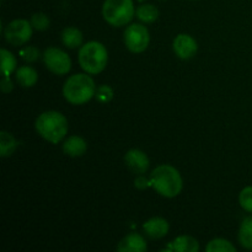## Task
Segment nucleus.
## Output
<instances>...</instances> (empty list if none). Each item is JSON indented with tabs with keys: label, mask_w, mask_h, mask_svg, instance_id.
Wrapping results in <instances>:
<instances>
[{
	"label": "nucleus",
	"mask_w": 252,
	"mask_h": 252,
	"mask_svg": "<svg viewBox=\"0 0 252 252\" xmlns=\"http://www.w3.org/2000/svg\"><path fill=\"white\" fill-rule=\"evenodd\" d=\"M150 186L162 197L174 198L179 196L184 187V181L179 170L171 165H160L150 175Z\"/></svg>",
	"instance_id": "obj_1"
},
{
	"label": "nucleus",
	"mask_w": 252,
	"mask_h": 252,
	"mask_svg": "<svg viewBox=\"0 0 252 252\" xmlns=\"http://www.w3.org/2000/svg\"><path fill=\"white\" fill-rule=\"evenodd\" d=\"M37 133L52 144H58L68 133V120L58 111H46L37 117L34 123Z\"/></svg>",
	"instance_id": "obj_2"
},
{
	"label": "nucleus",
	"mask_w": 252,
	"mask_h": 252,
	"mask_svg": "<svg viewBox=\"0 0 252 252\" xmlns=\"http://www.w3.org/2000/svg\"><path fill=\"white\" fill-rule=\"evenodd\" d=\"M63 95L71 105H84L96 95L95 81L88 74H74L64 83Z\"/></svg>",
	"instance_id": "obj_3"
},
{
	"label": "nucleus",
	"mask_w": 252,
	"mask_h": 252,
	"mask_svg": "<svg viewBox=\"0 0 252 252\" xmlns=\"http://www.w3.org/2000/svg\"><path fill=\"white\" fill-rule=\"evenodd\" d=\"M78 61L83 70L89 74H98L106 68L108 53L106 47L97 41L85 43L79 49Z\"/></svg>",
	"instance_id": "obj_4"
},
{
	"label": "nucleus",
	"mask_w": 252,
	"mask_h": 252,
	"mask_svg": "<svg viewBox=\"0 0 252 252\" xmlns=\"http://www.w3.org/2000/svg\"><path fill=\"white\" fill-rule=\"evenodd\" d=\"M135 15L133 0H105L102 5V16L106 22L115 27L125 26Z\"/></svg>",
	"instance_id": "obj_5"
},
{
	"label": "nucleus",
	"mask_w": 252,
	"mask_h": 252,
	"mask_svg": "<svg viewBox=\"0 0 252 252\" xmlns=\"http://www.w3.org/2000/svg\"><path fill=\"white\" fill-rule=\"evenodd\" d=\"M125 43L132 53H142L150 43L149 31L142 24L129 25L125 31Z\"/></svg>",
	"instance_id": "obj_6"
},
{
	"label": "nucleus",
	"mask_w": 252,
	"mask_h": 252,
	"mask_svg": "<svg viewBox=\"0 0 252 252\" xmlns=\"http://www.w3.org/2000/svg\"><path fill=\"white\" fill-rule=\"evenodd\" d=\"M31 21L25 19H16L10 22L4 30V36L7 43L12 46H22L27 43L32 37Z\"/></svg>",
	"instance_id": "obj_7"
},
{
	"label": "nucleus",
	"mask_w": 252,
	"mask_h": 252,
	"mask_svg": "<svg viewBox=\"0 0 252 252\" xmlns=\"http://www.w3.org/2000/svg\"><path fill=\"white\" fill-rule=\"evenodd\" d=\"M44 65L56 75H65L71 69V61L68 53L56 47H49L43 53Z\"/></svg>",
	"instance_id": "obj_8"
},
{
	"label": "nucleus",
	"mask_w": 252,
	"mask_h": 252,
	"mask_svg": "<svg viewBox=\"0 0 252 252\" xmlns=\"http://www.w3.org/2000/svg\"><path fill=\"white\" fill-rule=\"evenodd\" d=\"M172 48H174L175 54L179 58L191 59L196 56L197 51H198V44H197L196 39L192 36L186 33H181L174 39Z\"/></svg>",
	"instance_id": "obj_9"
},
{
	"label": "nucleus",
	"mask_w": 252,
	"mask_h": 252,
	"mask_svg": "<svg viewBox=\"0 0 252 252\" xmlns=\"http://www.w3.org/2000/svg\"><path fill=\"white\" fill-rule=\"evenodd\" d=\"M125 162L128 169L137 175H143L149 169V158L139 149H130L126 153Z\"/></svg>",
	"instance_id": "obj_10"
},
{
	"label": "nucleus",
	"mask_w": 252,
	"mask_h": 252,
	"mask_svg": "<svg viewBox=\"0 0 252 252\" xmlns=\"http://www.w3.org/2000/svg\"><path fill=\"white\" fill-rule=\"evenodd\" d=\"M170 225L166 219L154 217L143 224V230L150 239H161L169 233Z\"/></svg>",
	"instance_id": "obj_11"
},
{
	"label": "nucleus",
	"mask_w": 252,
	"mask_h": 252,
	"mask_svg": "<svg viewBox=\"0 0 252 252\" xmlns=\"http://www.w3.org/2000/svg\"><path fill=\"white\" fill-rule=\"evenodd\" d=\"M147 249L148 245L145 239L137 233L125 236L117 246V251L120 252H144Z\"/></svg>",
	"instance_id": "obj_12"
},
{
	"label": "nucleus",
	"mask_w": 252,
	"mask_h": 252,
	"mask_svg": "<svg viewBox=\"0 0 252 252\" xmlns=\"http://www.w3.org/2000/svg\"><path fill=\"white\" fill-rule=\"evenodd\" d=\"M86 150H88V144H86L85 139L79 135H71L63 144L64 154L71 158L83 157Z\"/></svg>",
	"instance_id": "obj_13"
},
{
	"label": "nucleus",
	"mask_w": 252,
	"mask_h": 252,
	"mask_svg": "<svg viewBox=\"0 0 252 252\" xmlns=\"http://www.w3.org/2000/svg\"><path fill=\"white\" fill-rule=\"evenodd\" d=\"M16 80L24 88H32L38 80V74L32 66L24 65L16 69Z\"/></svg>",
	"instance_id": "obj_14"
},
{
	"label": "nucleus",
	"mask_w": 252,
	"mask_h": 252,
	"mask_svg": "<svg viewBox=\"0 0 252 252\" xmlns=\"http://www.w3.org/2000/svg\"><path fill=\"white\" fill-rule=\"evenodd\" d=\"M170 249L177 252H197L199 250V244L192 236L182 235L170 244Z\"/></svg>",
	"instance_id": "obj_15"
},
{
	"label": "nucleus",
	"mask_w": 252,
	"mask_h": 252,
	"mask_svg": "<svg viewBox=\"0 0 252 252\" xmlns=\"http://www.w3.org/2000/svg\"><path fill=\"white\" fill-rule=\"evenodd\" d=\"M62 42L68 48H79L83 44V33L76 27H66L62 32Z\"/></svg>",
	"instance_id": "obj_16"
},
{
	"label": "nucleus",
	"mask_w": 252,
	"mask_h": 252,
	"mask_svg": "<svg viewBox=\"0 0 252 252\" xmlns=\"http://www.w3.org/2000/svg\"><path fill=\"white\" fill-rule=\"evenodd\" d=\"M238 238L239 243L244 249L252 250V216L243 220L239 229Z\"/></svg>",
	"instance_id": "obj_17"
},
{
	"label": "nucleus",
	"mask_w": 252,
	"mask_h": 252,
	"mask_svg": "<svg viewBox=\"0 0 252 252\" xmlns=\"http://www.w3.org/2000/svg\"><path fill=\"white\" fill-rule=\"evenodd\" d=\"M159 10L153 4H143L135 10V15L138 19L144 24H153L159 17Z\"/></svg>",
	"instance_id": "obj_18"
},
{
	"label": "nucleus",
	"mask_w": 252,
	"mask_h": 252,
	"mask_svg": "<svg viewBox=\"0 0 252 252\" xmlns=\"http://www.w3.org/2000/svg\"><path fill=\"white\" fill-rule=\"evenodd\" d=\"M16 148L17 142L14 135L10 134L9 132L1 130L0 132V155H1V158H7L12 155Z\"/></svg>",
	"instance_id": "obj_19"
},
{
	"label": "nucleus",
	"mask_w": 252,
	"mask_h": 252,
	"mask_svg": "<svg viewBox=\"0 0 252 252\" xmlns=\"http://www.w3.org/2000/svg\"><path fill=\"white\" fill-rule=\"evenodd\" d=\"M0 57H1V69H2V75L10 76V74L14 73L16 70L17 62L15 58L14 54L7 49L2 48L0 52Z\"/></svg>",
	"instance_id": "obj_20"
},
{
	"label": "nucleus",
	"mask_w": 252,
	"mask_h": 252,
	"mask_svg": "<svg viewBox=\"0 0 252 252\" xmlns=\"http://www.w3.org/2000/svg\"><path fill=\"white\" fill-rule=\"evenodd\" d=\"M207 252H235L236 248L230 243L229 240L225 239H213L208 243L206 246Z\"/></svg>",
	"instance_id": "obj_21"
},
{
	"label": "nucleus",
	"mask_w": 252,
	"mask_h": 252,
	"mask_svg": "<svg viewBox=\"0 0 252 252\" xmlns=\"http://www.w3.org/2000/svg\"><path fill=\"white\" fill-rule=\"evenodd\" d=\"M49 24H51V21H49L48 16L43 12H36V14L32 15L31 25L37 31H46L49 27Z\"/></svg>",
	"instance_id": "obj_22"
},
{
	"label": "nucleus",
	"mask_w": 252,
	"mask_h": 252,
	"mask_svg": "<svg viewBox=\"0 0 252 252\" xmlns=\"http://www.w3.org/2000/svg\"><path fill=\"white\" fill-rule=\"evenodd\" d=\"M239 203L244 211L252 213V186H248L239 194Z\"/></svg>",
	"instance_id": "obj_23"
},
{
	"label": "nucleus",
	"mask_w": 252,
	"mask_h": 252,
	"mask_svg": "<svg viewBox=\"0 0 252 252\" xmlns=\"http://www.w3.org/2000/svg\"><path fill=\"white\" fill-rule=\"evenodd\" d=\"M20 56L27 63H33L39 58V49L33 46H26L20 51Z\"/></svg>",
	"instance_id": "obj_24"
},
{
	"label": "nucleus",
	"mask_w": 252,
	"mask_h": 252,
	"mask_svg": "<svg viewBox=\"0 0 252 252\" xmlns=\"http://www.w3.org/2000/svg\"><path fill=\"white\" fill-rule=\"evenodd\" d=\"M95 97L97 98L98 102L107 103L113 98V90L111 86L108 85H101L100 88L96 90Z\"/></svg>",
	"instance_id": "obj_25"
},
{
	"label": "nucleus",
	"mask_w": 252,
	"mask_h": 252,
	"mask_svg": "<svg viewBox=\"0 0 252 252\" xmlns=\"http://www.w3.org/2000/svg\"><path fill=\"white\" fill-rule=\"evenodd\" d=\"M134 186L138 189H145L148 186H150V180H148L143 175H138L134 180Z\"/></svg>",
	"instance_id": "obj_26"
},
{
	"label": "nucleus",
	"mask_w": 252,
	"mask_h": 252,
	"mask_svg": "<svg viewBox=\"0 0 252 252\" xmlns=\"http://www.w3.org/2000/svg\"><path fill=\"white\" fill-rule=\"evenodd\" d=\"M0 89H1V91L4 94H9L10 91H12V89H14V84H12L10 76H4V78H2L1 83H0Z\"/></svg>",
	"instance_id": "obj_27"
}]
</instances>
